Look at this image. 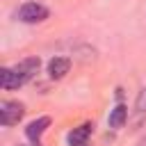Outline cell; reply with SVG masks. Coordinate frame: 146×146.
Listing matches in <instances>:
<instances>
[{"label": "cell", "mask_w": 146, "mask_h": 146, "mask_svg": "<svg viewBox=\"0 0 146 146\" xmlns=\"http://www.w3.org/2000/svg\"><path fill=\"white\" fill-rule=\"evenodd\" d=\"M46 18H48V9L39 2H25L18 9V21H23V23H41Z\"/></svg>", "instance_id": "cell-2"}, {"label": "cell", "mask_w": 146, "mask_h": 146, "mask_svg": "<svg viewBox=\"0 0 146 146\" xmlns=\"http://www.w3.org/2000/svg\"><path fill=\"white\" fill-rule=\"evenodd\" d=\"M48 125H50V119H48V116H39V119H34V121L27 123V128H25V137H27L30 141H39Z\"/></svg>", "instance_id": "cell-4"}, {"label": "cell", "mask_w": 146, "mask_h": 146, "mask_svg": "<svg viewBox=\"0 0 146 146\" xmlns=\"http://www.w3.org/2000/svg\"><path fill=\"white\" fill-rule=\"evenodd\" d=\"M25 114V107L18 103V100H2L0 103V121L2 125H14L23 119Z\"/></svg>", "instance_id": "cell-1"}, {"label": "cell", "mask_w": 146, "mask_h": 146, "mask_svg": "<svg viewBox=\"0 0 146 146\" xmlns=\"http://www.w3.org/2000/svg\"><path fill=\"white\" fill-rule=\"evenodd\" d=\"M0 84H2V89H7V91L21 87L18 75L14 73V68H2V71H0Z\"/></svg>", "instance_id": "cell-9"}, {"label": "cell", "mask_w": 146, "mask_h": 146, "mask_svg": "<svg viewBox=\"0 0 146 146\" xmlns=\"http://www.w3.org/2000/svg\"><path fill=\"white\" fill-rule=\"evenodd\" d=\"M68 68H71V59H68V57H52V59L48 62V75H50L52 80L64 78V75L68 73Z\"/></svg>", "instance_id": "cell-5"}, {"label": "cell", "mask_w": 146, "mask_h": 146, "mask_svg": "<svg viewBox=\"0 0 146 146\" xmlns=\"http://www.w3.org/2000/svg\"><path fill=\"white\" fill-rule=\"evenodd\" d=\"M137 146H146V135H144V137L139 139V144H137Z\"/></svg>", "instance_id": "cell-10"}, {"label": "cell", "mask_w": 146, "mask_h": 146, "mask_svg": "<svg viewBox=\"0 0 146 146\" xmlns=\"http://www.w3.org/2000/svg\"><path fill=\"white\" fill-rule=\"evenodd\" d=\"M89 135H91V123H82L80 128H73V132L68 135V144L71 146H89Z\"/></svg>", "instance_id": "cell-7"}, {"label": "cell", "mask_w": 146, "mask_h": 146, "mask_svg": "<svg viewBox=\"0 0 146 146\" xmlns=\"http://www.w3.org/2000/svg\"><path fill=\"white\" fill-rule=\"evenodd\" d=\"M36 71H39V59H36V57H27V59H23V62H18V64L14 66V73L18 75V82H21V84L30 82V80L36 75Z\"/></svg>", "instance_id": "cell-3"}, {"label": "cell", "mask_w": 146, "mask_h": 146, "mask_svg": "<svg viewBox=\"0 0 146 146\" xmlns=\"http://www.w3.org/2000/svg\"><path fill=\"white\" fill-rule=\"evenodd\" d=\"M125 121H128V107H125V105H116V107L110 112V119H107L110 128H123Z\"/></svg>", "instance_id": "cell-8"}, {"label": "cell", "mask_w": 146, "mask_h": 146, "mask_svg": "<svg viewBox=\"0 0 146 146\" xmlns=\"http://www.w3.org/2000/svg\"><path fill=\"white\" fill-rule=\"evenodd\" d=\"M146 121V87L137 94V100H135V114H132V125L135 128H141Z\"/></svg>", "instance_id": "cell-6"}]
</instances>
